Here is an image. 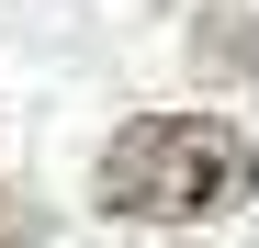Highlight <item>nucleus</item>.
<instances>
[{
	"instance_id": "f03ea898",
	"label": "nucleus",
	"mask_w": 259,
	"mask_h": 248,
	"mask_svg": "<svg viewBox=\"0 0 259 248\" xmlns=\"http://www.w3.org/2000/svg\"><path fill=\"white\" fill-rule=\"evenodd\" d=\"M203 68H214V79H259V34H248L237 12H214V23H203Z\"/></svg>"
},
{
	"instance_id": "f257e3e1",
	"label": "nucleus",
	"mask_w": 259,
	"mask_h": 248,
	"mask_svg": "<svg viewBox=\"0 0 259 248\" xmlns=\"http://www.w3.org/2000/svg\"><path fill=\"white\" fill-rule=\"evenodd\" d=\"M102 215L124 226H214L259 192V147L237 136L226 113H136L102 147Z\"/></svg>"
}]
</instances>
